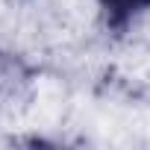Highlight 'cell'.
<instances>
[{
  "instance_id": "6da1fadb",
  "label": "cell",
  "mask_w": 150,
  "mask_h": 150,
  "mask_svg": "<svg viewBox=\"0 0 150 150\" xmlns=\"http://www.w3.org/2000/svg\"><path fill=\"white\" fill-rule=\"evenodd\" d=\"M100 9L112 30H124L129 21L150 9V0H100Z\"/></svg>"
}]
</instances>
